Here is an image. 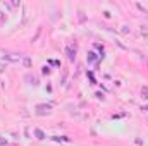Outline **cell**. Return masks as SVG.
<instances>
[{
  "mask_svg": "<svg viewBox=\"0 0 148 146\" xmlns=\"http://www.w3.org/2000/svg\"><path fill=\"white\" fill-rule=\"evenodd\" d=\"M50 112H52V105L50 103H40V105H36V108H35V113L40 115V117L48 115Z\"/></svg>",
  "mask_w": 148,
  "mask_h": 146,
  "instance_id": "1",
  "label": "cell"
},
{
  "mask_svg": "<svg viewBox=\"0 0 148 146\" xmlns=\"http://www.w3.org/2000/svg\"><path fill=\"white\" fill-rule=\"evenodd\" d=\"M66 53H67V59L71 60V62H74L76 60V53H77V48H76V45H67V48H66Z\"/></svg>",
  "mask_w": 148,
  "mask_h": 146,
  "instance_id": "2",
  "label": "cell"
},
{
  "mask_svg": "<svg viewBox=\"0 0 148 146\" xmlns=\"http://www.w3.org/2000/svg\"><path fill=\"white\" fill-rule=\"evenodd\" d=\"M26 81H29V84H33V86H38V84H40L38 77L33 76V74H28V76H26Z\"/></svg>",
  "mask_w": 148,
  "mask_h": 146,
  "instance_id": "3",
  "label": "cell"
},
{
  "mask_svg": "<svg viewBox=\"0 0 148 146\" xmlns=\"http://www.w3.org/2000/svg\"><path fill=\"white\" fill-rule=\"evenodd\" d=\"M7 5H9L10 9H17V7L21 5V2H19V0H10V2H7Z\"/></svg>",
  "mask_w": 148,
  "mask_h": 146,
  "instance_id": "4",
  "label": "cell"
},
{
  "mask_svg": "<svg viewBox=\"0 0 148 146\" xmlns=\"http://www.w3.org/2000/svg\"><path fill=\"white\" fill-rule=\"evenodd\" d=\"M35 134H36L38 139H45V132H43L41 129H35Z\"/></svg>",
  "mask_w": 148,
  "mask_h": 146,
  "instance_id": "5",
  "label": "cell"
},
{
  "mask_svg": "<svg viewBox=\"0 0 148 146\" xmlns=\"http://www.w3.org/2000/svg\"><path fill=\"white\" fill-rule=\"evenodd\" d=\"M141 98L148 100V86H143V88H141Z\"/></svg>",
  "mask_w": 148,
  "mask_h": 146,
  "instance_id": "6",
  "label": "cell"
},
{
  "mask_svg": "<svg viewBox=\"0 0 148 146\" xmlns=\"http://www.w3.org/2000/svg\"><path fill=\"white\" fill-rule=\"evenodd\" d=\"M5 21H7V16H5V12H2V10H0V26H2V24H5Z\"/></svg>",
  "mask_w": 148,
  "mask_h": 146,
  "instance_id": "7",
  "label": "cell"
},
{
  "mask_svg": "<svg viewBox=\"0 0 148 146\" xmlns=\"http://www.w3.org/2000/svg\"><path fill=\"white\" fill-rule=\"evenodd\" d=\"M41 72L45 74V76H48V74H50V67H47V65H45V67L41 69Z\"/></svg>",
  "mask_w": 148,
  "mask_h": 146,
  "instance_id": "8",
  "label": "cell"
},
{
  "mask_svg": "<svg viewBox=\"0 0 148 146\" xmlns=\"http://www.w3.org/2000/svg\"><path fill=\"white\" fill-rule=\"evenodd\" d=\"M23 64H24V65H26V67H29V65H31V60H29V59H28V57H26V59H24V60H23Z\"/></svg>",
  "mask_w": 148,
  "mask_h": 146,
  "instance_id": "9",
  "label": "cell"
},
{
  "mask_svg": "<svg viewBox=\"0 0 148 146\" xmlns=\"http://www.w3.org/2000/svg\"><path fill=\"white\" fill-rule=\"evenodd\" d=\"M0 145H5V139H0Z\"/></svg>",
  "mask_w": 148,
  "mask_h": 146,
  "instance_id": "10",
  "label": "cell"
},
{
  "mask_svg": "<svg viewBox=\"0 0 148 146\" xmlns=\"http://www.w3.org/2000/svg\"><path fill=\"white\" fill-rule=\"evenodd\" d=\"M143 110H148V107H147V108H143Z\"/></svg>",
  "mask_w": 148,
  "mask_h": 146,
  "instance_id": "11",
  "label": "cell"
}]
</instances>
